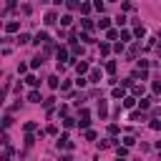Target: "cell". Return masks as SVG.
<instances>
[{"instance_id": "cell-1", "label": "cell", "mask_w": 161, "mask_h": 161, "mask_svg": "<svg viewBox=\"0 0 161 161\" xmlns=\"http://www.w3.org/2000/svg\"><path fill=\"white\" fill-rule=\"evenodd\" d=\"M58 149H73V144L68 141V136H66V134H63V136L58 138Z\"/></svg>"}, {"instance_id": "cell-2", "label": "cell", "mask_w": 161, "mask_h": 161, "mask_svg": "<svg viewBox=\"0 0 161 161\" xmlns=\"http://www.w3.org/2000/svg\"><path fill=\"white\" fill-rule=\"evenodd\" d=\"M33 43H38V45H40V43H48V33H45V30H40L38 36L33 38Z\"/></svg>"}, {"instance_id": "cell-3", "label": "cell", "mask_w": 161, "mask_h": 161, "mask_svg": "<svg viewBox=\"0 0 161 161\" xmlns=\"http://www.w3.org/2000/svg\"><path fill=\"white\" fill-rule=\"evenodd\" d=\"M43 58H45L43 53H40V55H36V58L30 60V68H40V66H43Z\"/></svg>"}, {"instance_id": "cell-4", "label": "cell", "mask_w": 161, "mask_h": 161, "mask_svg": "<svg viewBox=\"0 0 161 161\" xmlns=\"http://www.w3.org/2000/svg\"><path fill=\"white\" fill-rule=\"evenodd\" d=\"M88 81H91V83H98V81H101V71H98V68H93V71H91Z\"/></svg>"}, {"instance_id": "cell-5", "label": "cell", "mask_w": 161, "mask_h": 161, "mask_svg": "<svg viewBox=\"0 0 161 161\" xmlns=\"http://www.w3.org/2000/svg\"><path fill=\"white\" fill-rule=\"evenodd\" d=\"M28 101H30V103H40L43 98H40V93H38V91H30V93H28Z\"/></svg>"}, {"instance_id": "cell-6", "label": "cell", "mask_w": 161, "mask_h": 161, "mask_svg": "<svg viewBox=\"0 0 161 161\" xmlns=\"http://www.w3.org/2000/svg\"><path fill=\"white\" fill-rule=\"evenodd\" d=\"M66 60H68V53H66V48H58V66H63Z\"/></svg>"}, {"instance_id": "cell-7", "label": "cell", "mask_w": 161, "mask_h": 161, "mask_svg": "<svg viewBox=\"0 0 161 161\" xmlns=\"http://www.w3.org/2000/svg\"><path fill=\"white\" fill-rule=\"evenodd\" d=\"M106 113H108V106H106V101H101V103H98V116L106 118Z\"/></svg>"}, {"instance_id": "cell-8", "label": "cell", "mask_w": 161, "mask_h": 161, "mask_svg": "<svg viewBox=\"0 0 161 161\" xmlns=\"http://www.w3.org/2000/svg\"><path fill=\"white\" fill-rule=\"evenodd\" d=\"M55 20H58V15H55V13L51 10V13H48V15H45V25H53Z\"/></svg>"}, {"instance_id": "cell-9", "label": "cell", "mask_w": 161, "mask_h": 161, "mask_svg": "<svg viewBox=\"0 0 161 161\" xmlns=\"http://www.w3.org/2000/svg\"><path fill=\"white\" fill-rule=\"evenodd\" d=\"M76 71H78V76H83V73H88V66L86 63H76Z\"/></svg>"}, {"instance_id": "cell-10", "label": "cell", "mask_w": 161, "mask_h": 161, "mask_svg": "<svg viewBox=\"0 0 161 161\" xmlns=\"http://www.w3.org/2000/svg\"><path fill=\"white\" fill-rule=\"evenodd\" d=\"M134 103H136V98H134V96H126V98H123V106H126V108H131Z\"/></svg>"}, {"instance_id": "cell-11", "label": "cell", "mask_w": 161, "mask_h": 161, "mask_svg": "<svg viewBox=\"0 0 161 161\" xmlns=\"http://www.w3.org/2000/svg\"><path fill=\"white\" fill-rule=\"evenodd\" d=\"M18 28H20V25L15 23V20H13V23H8V25H5V30H8V33H15V30H18Z\"/></svg>"}, {"instance_id": "cell-12", "label": "cell", "mask_w": 161, "mask_h": 161, "mask_svg": "<svg viewBox=\"0 0 161 161\" xmlns=\"http://www.w3.org/2000/svg\"><path fill=\"white\" fill-rule=\"evenodd\" d=\"M108 25H111L108 18H101V20H98V28H103V30H108Z\"/></svg>"}, {"instance_id": "cell-13", "label": "cell", "mask_w": 161, "mask_h": 161, "mask_svg": "<svg viewBox=\"0 0 161 161\" xmlns=\"http://www.w3.org/2000/svg\"><path fill=\"white\" fill-rule=\"evenodd\" d=\"M48 86H51V88H58V76H51V78H48Z\"/></svg>"}, {"instance_id": "cell-14", "label": "cell", "mask_w": 161, "mask_h": 161, "mask_svg": "<svg viewBox=\"0 0 161 161\" xmlns=\"http://www.w3.org/2000/svg\"><path fill=\"white\" fill-rule=\"evenodd\" d=\"M81 25H83V28H86V30H93V23H91V20H88V18H83V20H81Z\"/></svg>"}, {"instance_id": "cell-15", "label": "cell", "mask_w": 161, "mask_h": 161, "mask_svg": "<svg viewBox=\"0 0 161 161\" xmlns=\"http://www.w3.org/2000/svg\"><path fill=\"white\" fill-rule=\"evenodd\" d=\"M123 93H126L123 88H113V93H111V96H113V98H123Z\"/></svg>"}, {"instance_id": "cell-16", "label": "cell", "mask_w": 161, "mask_h": 161, "mask_svg": "<svg viewBox=\"0 0 161 161\" xmlns=\"http://www.w3.org/2000/svg\"><path fill=\"white\" fill-rule=\"evenodd\" d=\"M111 53V45L108 43H101V55H108Z\"/></svg>"}, {"instance_id": "cell-17", "label": "cell", "mask_w": 161, "mask_h": 161, "mask_svg": "<svg viewBox=\"0 0 161 161\" xmlns=\"http://www.w3.org/2000/svg\"><path fill=\"white\" fill-rule=\"evenodd\" d=\"M71 51H73V55H78V53H83V48H81L78 43H73V45H71Z\"/></svg>"}, {"instance_id": "cell-18", "label": "cell", "mask_w": 161, "mask_h": 161, "mask_svg": "<svg viewBox=\"0 0 161 161\" xmlns=\"http://www.w3.org/2000/svg\"><path fill=\"white\" fill-rule=\"evenodd\" d=\"M18 40H20V43H30V36H28V33H20Z\"/></svg>"}, {"instance_id": "cell-19", "label": "cell", "mask_w": 161, "mask_h": 161, "mask_svg": "<svg viewBox=\"0 0 161 161\" xmlns=\"http://www.w3.org/2000/svg\"><path fill=\"white\" fill-rule=\"evenodd\" d=\"M25 81H28V83H30V86H38V83H40V81L36 78V76H28V78H25Z\"/></svg>"}, {"instance_id": "cell-20", "label": "cell", "mask_w": 161, "mask_h": 161, "mask_svg": "<svg viewBox=\"0 0 161 161\" xmlns=\"http://www.w3.org/2000/svg\"><path fill=\"white\" fill-rule=\"evenodd\" d=\"M106 71H108V73H113V71H116V63H113V60H108V63H106Z\"/></svg>"}, {"instance_id": "cell-21", "label": "cell", "mask_w": 161, "mask_h": 161, "mask_svg": "<svg viewBox=\"0 0 161 161\" xmlns=\"http://www.w3.org/2000/svg\"><path fill=\"white\" fill-rule=\"evenodd\" d=\"M123 144H126V146H134V144H136V138H134V136H126V138H123Z\"/></svg>"}, {"instance_id": "cell-22", "label": "cell", "mask_w": 161, "mask_h": 161, "mask_svg": "<svg viewBox=\"0 0 161 161\" xmlns=\"http://www.w3.org/2000/svg\"><path fill=\"white\" fill-rule=\"evenodd\" d=\"M71 20H73L71 15H63V18H60V25H71Z\"/></svg>"}, {"instance_id": "cell-23", "label": "cell", "mask_w": 161, "mask_h": 161, "mask_svg": "<svg viewBox=\"0 0 161 161\" xmlns=\"http://www.w3.org/2000/svg\"><path fill=\"white\" fill-rule=\"evenodd\" d=\"M88 126H91V121H88V116H83V118H81V128H88Z\"/></svg>"}, {"instance_id": "cell-24", "label": "cell", "mask_w": 161, "mask_h": 161, "mask_svg": "<svg viewBox=\"0 0 161 161\" xmlns=\"http://www.w3.org/2000/svg\"><path fill=\"white\" fill-rule=\"evenodd\" d=\"M136 53H138V43H136V45H131V51H128V58H134Z\"/></svg>"}, {"instance_id": "cell-25", "label": "cell", "mask_w": 161, "mask_h": 161, "mask_svg": "<svg viewBox=\"0 0 161 161\" xmlns=\"http://www.w3.org/2000/svg\"><path fill=\"white\" fill-rule=\"evenodd\" d=\"M131 91H134L136 96H141V93H144V88H141V86H131Z\"/></svg>"}, {"instance_id": "cell-26", "label": "cell", "mask_w": 161, "mask_h": 161, "mask_svg": "<svg viewBox=\"0 0 161 161\" xmlns=\"http://www.w3.org/2000/svg\"><path fill=\"white\" fill-rule=\"evenodd\" d=\"M149 106H151V98H144V101H141V108L146 111V108H149Z\"/></svg>"}, {"instance_id": "cell-27", "label": "cell", "mask_w": 161, "mask_h": 161, "mask_svg": "<svg viewBox=\"0 0 161 161\" xmlns=\"http://www.w3.org/2000/svg\"><path fill=\"white\" fill-rule=\"evenodd\" d=\"M153 93H161V81H156V83H153Z\"/></svg>"}, {"instance_id": "cell-28", "label": "cell", "mask_w": 161, "mask_h": 161, "mask_svg": "<svg viewBox=\"0 0 161 161\" xmlns=\"http://www.w3.org/2000/svg\"><path fill=\"white\" fill-rule=\"evenodd\" d=\"M156 149H159V151H161V141H159V144H156Z\"/></svg>"}, {"instance_id": "cell-29", "label": "cell", "mask_w": 161, "mask_h": 161, "mask_svg": "<svg viewBox=\"0 0 161 161\" xmlns=\"http://www.w3.org/2000/svg\"><path fill=\"white\" fill-rule=\"evenodd\" d=\"M118 161H126V159H118Z\"/></svg>"}]
</instances>
